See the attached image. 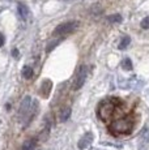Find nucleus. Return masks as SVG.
<instances>
[{"label":"nucleus","instance_id":"9d476101","mask_svg":"<svg viewBox=\"0 0 149 150\" xmlns=\"http://www.w3.org/2000/svg\"><path fill=\"white\" fill-rule=\"evenodd\" d=\"M37 146V140L35 138H29L28 141H25L24 146H22V150H34Z\"/></svg>","mask_w":149,"mask_h":150},{"label":"nucleus","instance_id":"39448f33","mask_svg":"<svg viewBox=\"0 0 149 150\" xmlns=\"http://www.w3.org/2000/svg\"><path fill=\"white\" fill-rule=\"evenodd\" d=\"M31 106H33V99H31L29 96H26L24 99H22L21 107H20V112H18V117H20V122L21 123L24 122L25 117H26V115L29 114Z\"/></svg>","mask_w":149,"mask_h":150},{"label":"nucleus","instance_id":"dca6fc26","mask_svg":"<svg viewBox=\"0 0 149 150\" xmlns=\"http://www.w3.org/2000/svg\"><path fill=\"white\" fill-rule=\"evenodd\" d=\"M110 22H122V16L120 14H113V16L107 17Z\"/></svg>","mask_w":149,"mask_h":150},{"label":"nucleus","instance_id":"f03ea898","mask_svg":"<svg viewBox=\"0 0 149 150\" xmlns=\"http://www.w3.org/2000/svg\"><path fill=\"white\" fill-rule=\"evenodd\" d=\"M122 105V102L118 98H113V99H107V100H102L98 106V117L102 122L107 123L110 119H113L115 112L118 111L119 106Z\"/></svg>","mask_w":149,"mask_h":150},{"label":"nucleus","instance_id":"f3484780","mask_svg":"<svg viewBox=\"0 0 149 150\" xmlns=\"http://www.w3.org/2000/svg\"><path fill=\"white\" fill-rule=\"evenodd\" d=\"M141 29H144V30H148L149 29V17H145V18H143L141 21Z\"/></svg>","mask_w":149,"mask_h":150},{"label":"nucleus","instance_id":"f257e3e1","mask_svg":"<svg viewBox=\"0 0 149 150\" xmlns=\"http://www.w3.org/2000/svg\"><path fill=\"white\" fill-rule=\"evenodd\" d=\"M133 129V120L130 115H124L122 117H118L114 122L109 124V132L113 136H122V134L131 133Z\"/></svg>","mask_w":149,"mask_h":150},{"label":"nucleus","instance_id":"f8f14e48","mask_svg":"<svg viewBox=\"0 0 149 150\" xmlns=\"http://www.w3.org/2000/svg\"><path fill=\"white\" fill-rule=\"evenodd\" d=\"M122 68L124 69V71H132V60L126 57L122 62Z\"/></svg>","mask_w":149,"mask_h":150},{"label":"nucleus","instance_id":"6e6552de","mask_svg":"<svg viewBox=\"0 0 149 150\" xmlns=\"http://www.w3.org/2000/svg\"><path fill=\"white\" fill-rule=\"evenodd\" d=\"M93 141V133L92 132H88L84 136L79 140V149H85L87 146H89Z\"/></svg>","mask_w":149,"mask_h":150},{"label":"nucleus","instance_id":"0eeeda50","mask_svg":"<svg viewBox=\"0 0 149 150\" xmlns=\"http://www.w3.org/2000/svg\"><path fill=\"white\" fill-rule=\"evenodd\" d=\"M51 89H53V81L51 80H43V82H42L41 85V96L43 98H48L51 93Z\"/></svg>","mask_w":149,"mask_h":150},{"label":"nucleus","instance_id":"7ed1b4c3","mask_svg":"<svg viewBox=\"0 0 149 150\" xmlns=\"http://www.w3.org/2000/svg\"><path fill=\"white\" fill-rule=\"evenodd\" d=\"M80 26V22L79 21H70V22H64V24H60L55 28V30L53 31V35L54 37H58V35H65V34H70L73 33L74 30H77Z\"/></svg>","mask_w":149,"mask_h":150},{"label":"nucleus","instance_id":"4468645a","mask_svg":"<svg viewBox=\"0 0 149 150\" xmlns=\"http://www.w3.org/2000/svg\"><path fill=\"white\" fill-rule=\"evenodd\" d=\"M62 41H63V38H59V39H56V41L51 42V43H50V45H48V46H47V48H46V51H47V52H50V51H53V50H54V48H55V47H56V46H58V45H59V43H60V42H62Z\"/></svg>","mask_w":149,"mask_h":150},{"label":"nucleus","instance_id":"423d86ee","mask_svg":"<svg viewBox=\"0 0 149 150\" xmlns=\"http://www.w3.org/2000/svg\"><path fill=\"white\" fill-rule=\"evenodd\" d=\"M149 146V127H145L139 137V150H148Z\"/></svg>","mask_w":149,"mask_h":150},{"label":"nucleus","instance_id":"ddd939ff","mask_svg":"<svg viewBox=\"0 0 149 150\" xmlns=\"http://www.w3.org/2000/svg\"><path fill=\"white\" fill-rule=\"evenodd\" d=\"M22 76H24V79L29 80L31 79V76H33V69H31V67H24L22 68Z\"/></svg>","mask_w":149,"mask_h":150},{"label":"nucleus","instance_id":"6ab92c4d","mask_svg":"<svg viewBox=\"0 0 149 150\" xmlns=\"http://www.w3.org/2000/svg\"><path fill=\"white\" fill-rule=\"evenodd\" d=\"M12 55L13 56H18V50H17V48H13V51H12Z\"/></svg>","mask_w":149,"mask_h":150},{"label":"nucleus","instance_id":"9b49d317","mask_svg":"<svg viewBox=\"0 0 149 150\" xmlns=\"http://www.w3.org/2000/svg\"><path fill=\"white\" fill-rule=\"evenodd\" d=\"M18 13L22 20H28V17H29V11L24 4H18Z\"/></svg>","mask_w":149,"mask_h":150},{"label":"nucleus","instance_id":"2eb2a0df","mask_svg":"<svg viewBox=\"0 0 149 150\" xmlns=\"http://www.w3.org/2000/svg\"><path fill=\"white\" fill-rule=\"evenodd\" d=\"M130 42H131V38H130V37H124V38L122 39V42H120L119 48H120V50H124V48L127 47L128 45H130Z\"/></svg>","mask_w":149,"mask_h":150},{"label":"nucleus","instance_id":"a211bd4d","mask_svg":"<svg viewBox=\"0 0 149 150\" xmlns=\"http://www.w3.org/2000/svg\"><path fill=\"white\" fill-rule=\"evenodd\" d=\"M3 45H4V35L0 33V47H1Z\"/></svg>","mask_w":149,"mask_h":150},{"label":"nucleus","instance_id":"1a4fd4ad","mask_svg":"<svg viewBox=\"0 0 149 150\" xmlns=\"http://www.w3.org/2000/svg\"><path fill=\"white\" fill-rule=\"evenodd\" d=\"M70 116H71V108L70 107L62 108L59 112V122H62V123L67 122V120L70 119Z\"/></svg>","mask_w":149,"mask_h":150},{"label":"nucleus","instance_id":"20e7f679","mask_svg":"<svg viewBox=\"0 0 149 150\" xmlns=\"http://www.w3.org/2000/svg\"><path fill=\"white\" fill-rule=\"evenodd\" d=\"M88 77V67L87 65H81L79 68L76 73V79L73 81V90H79V89L82 88V85L85 83V80Z\"/></svg>","mask_w":149,"mask_h":150}]
</instances>
